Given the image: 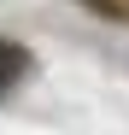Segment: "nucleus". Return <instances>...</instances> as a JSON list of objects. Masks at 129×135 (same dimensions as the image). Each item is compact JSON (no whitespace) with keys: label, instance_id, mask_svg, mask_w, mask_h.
<instances>
[{"label":"nucleus","instance_id":"f257e3e1","mask_svg":"<svg viewBox=\"0 0 129 135\" xmlns=\"http://www.w3.org/2000/svg\"><path fill=\"white\" fill-rule=\"evenodd\" d=\"M18 76H29V53L18 47V41L0 35V94H6V88H18Z\"/></svg>","mask_w":129,"mask_h":135}]
</instances>
